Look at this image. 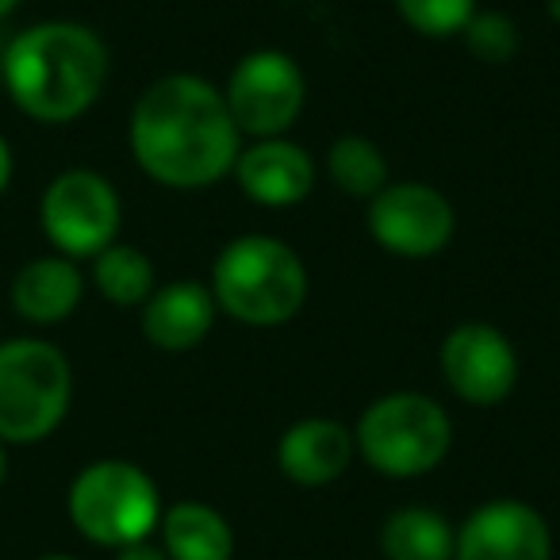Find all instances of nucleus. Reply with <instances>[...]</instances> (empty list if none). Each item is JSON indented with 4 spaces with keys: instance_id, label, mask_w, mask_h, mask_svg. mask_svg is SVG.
<instances>
[{
    "instance_id": "0eeeda50",
    "label": "nucleus",
    "mask_w": 560,
    "mask_h": 560,
    "mask_svg": "<svg viewBox=\"0 0 560 560\" xmlns=\"http://www.w3.org/2000/svg\"><path fill=\"white\" fill-rule=\"evenodd\" d=\"M124 219V203L108 177L96 170H66L47 185L39 200V223L47 242L62 257L93 261L104 246H112Z\"/></svg>"
},
{
    "instance_id": "f03ea898",
    "label": "nucleus",
    "mask_w": 560,
    "mask_h": 560,
    "mask_svg": "<svg viewBox=\"0 0 560 560\" xmlns=\"http://www.w3.org/2000/svg\"><path fill=\"white\" fill-rule=\"evenodd\" d=\"M4 93L35 124H73L104 93L108 47L85 24L43 20L0 50Z\"/></svg>"
},
{
    "instance_id": "4be33fe9",
    "label": "nucleus",
    "mask_w": 560,
    "mask_h": 560,
    "mask_svg": "<svg viewBox=\"0 0 560 560\" xmlns=\"http://www.w3.org/2000/svg\"><path fill=\"white\" fill-rule=\"evenodd\" d=\"M116 560H170V557H165L162 545H154L147 537V541H135V545H124V549H116Z\"/></svg>"
},
{
    "instance_id": "5701e85b",
    "label": "nucleus",
    "mask_w": 560,
    "mask_h": 560,
    "mask_svg": "<svg viewBox=\"0 0 560 560\" xmlns=\"http://www.w3.org/2000/svg\"><path fill=\"white\" fill-rule=\"evenodd\" d=\"M9 185H12V147H9V139L0 135V196L9 192Z\"/></svg>"
},
{
    "instance_id": "ddd939ff",
    "label": "nucleus",
    "mask_w": 560,
    "mask_h": 560,
    "mask_svg": "<svg viewBox=\"0 0 560 560\" xmlns=\"http://www.w3.org/2000/svg\"><path fill=\"white\" fill-rule=\"evenodd\" d=\"M358 457L353 430L338 419H300L277 442V465L300 488H327Z\"/></svg>"
},
{
    "instance_id": "f3484780",
    "label": "nucleus",
    "mask_w": 560,
    "mask_h": 560,
    "mask_svg": "<svg viewBox=\"0 0 560 560\" xmlns=\"http://www.w3.org/2000/svg\"><path fill=\"white\" fill-rule=\"evenodd\" d=\"M457 529L434 506H399L381 526L384 560H453Z\"/></svg>"
},
{
    "instance_id": "6e6552de",
    "label": "nucleus",
    "mask_w": 560,
    "mask_h": 560,
    "mask_svg": "<svg viewBox=\"0 0 560 560\" xmlns=\"http://www.w3.org/2000/svg\"><path fill=\"white\" fill-rule=\"evenodd\" d=\"M223 101L234 127L249 139L289 135V127L300 119L307 101L304 70L284 50H249L226 78Z\"/></svg>"
},
{
    "instance_id": "a211bd4d",
    "label": "nucleus",
    "mask_w": 560,
    "mask_h": 560,
    "mask_svg": "<svg viewBox=\"0 0 560 560\" xmlns=\"http://www.w3.org/2000/svg\"><path fill=\"white\" fill-rule=\"evenodd\" d=\"M93 284L108 304L116 307H142L150 292L158 289L154 261L139 246L112 242L93 257Z\"/></svg>"
},
{
    "instance_id": "412c9836",
    "label": "nucleus",
    "mask_w": 560,
    "mask_h": 560,
    "mask_svg": "<svg viewBox=\"0 0 560 560\" xmlns=\"http://www.w3.org/2000/svg\"><path fill=\"white\" fill-rule=\"evenodd\" d=\"M396 12L411 32L427 35V39H445V35L465 32L476 12V0H396Z\"/></svg>"
},
{
    "instance_id": "6ab92c4d",
    "label": "nucleus",
    "mask_w": 560,
    "mask_h": 560,
    "mask_svg": "<svg viewBox=\"0 0 560 560\" xmlns=\"http://www.w3.org/2000/svg\"><path fill=\"white\" fill-rule=\"evenodd\" d=\"M327 177L335 180L338 192L373 200L388 185V158L365 135H342L327 150Z\"/></svg>"
},
{
    "instance_id": "2eb2a0df",
    "label": "nucleus",
    "mask_w": 560,
    "mask_h": 560,
    "mask_svg": "<svg viewBox=\"0 0 560 560\" xmlns=\"http://www.w3.org/2000/svg\"><path fill=\"white\" fill-rule=\"evenodd\" d=\"M9 296L20 319L35 323V327H55V323H66L81 307L85 277H81L73 257L47 254L27 261L16 272Z\"/></svg>"
},
{
    "instance_id": "b1692460",
    "label": "nucleus",
    "mask_w": 560,
    "mask_h": 560,
    "mask_svg": "<svg viewBox=\"0 0 560 560\" xmlns=\"http://www.w3.org/2000/svg\"><path fill=\"white\" fill-rule=\"evenodd\" d=\"M4 476H9V445L0 442V483H4Z\"/></svg>"
},
{
    "instance_id": "bb28decb",
    "label": "nucleus",
    "mask_w": 560,
    "mask_h": 560,
    "mask_svg": "<svg viewBox=\"0 0 560 560\" xmlns=\"http://www.w3.org/2000/svg\"><path fill=\"white\" fill-rule=\"evenodd\" d=\"M39 560H78V557H66V552H47V557H39Z\"/></svg>"
},
{
    "instance_id": "aec40b11",
    "label": "nucleus",
    "mask_w": 560,
    "mask_h": 560,
    "mask_svg": "<svg viewBox=\"0 0 560 560\" xmlns=\"http://www.w3.org/2000/svg\"><path fill=\"white\" fill-rule=\"evenodd\" d=\"M460 39H465L468 55L480 58L483 66H503L511 62L514 55H518V24H514L511 16H503V12H472V20L465 24V32H460Z\"/></svg>"
},
{
    "instance_id": "9d476101",
    "label": "nucleus",
    "mask_w": 560,
    "mask_h": 560,
    "mask_svg": "<svg viewBox=\"0 0 560 560\" xmlns=\"http://www.w3.org/2000/svg\"><path fill=\"white\" fill-rule=\"evenodd\" d=\"M438 365L457 399L472 407H495L518 384V353L511 338L491 323H460L445 335Z\"/></svg>"
},
{
    "instance_id": "9b49d317",
    "label": "nucleus",
    "mask_w": 560,
    "mask_h": 560,
    "mask_svg": "<svg viewBox=\"0 0 560 560\" xmlns=\"http://www.w3.org/2000/svg\"><path fill=\"white\" fill-rule=\"evenodd\" d=\"M453 560H552V529L537 506L491 499L457 526Z\"/></svg>"
},
{
    "instance_id": "7ed1b4c3",
    "label": "nucleus",
    "mask_w": 560,
    "mask_h": 560,
    "mask_svg": "<svg viewBox=\"0 0 560 560\" xmlns=\"http://www.w3.org/2000/svg\"><path fill=\"white\" fill-rule=\"evenodd\" d=\"M208 289L219 312L234 323L280 327L304 307L307 269L289 242L272 234H242L219 249Z\"/></svg>"
},
{
    "instance_id": "f8f14e48",
    "label": "nucleus",
    "mask_w": 560,
    "mask_h": 560,
    "mask_svg": "<svg viewBox=\"0 0 560 560\" xmlns=\"http://www.w3.org/2000/svg\"><path fill=\"white\" fill-rule=\"evenodd\" d=\"M231 173L246 192V200L261 203V208H296L315 188L312 154L289 135L254 139L249 147H242Z\"/></svg>"
},
{
    "instance_id": "a878e982",
    "label": "nucleus",
    "mask_w": 560,
    "mask_h": 560,
    "mask_svg": "<svg viewBox=\"0 0 560 560\" xmlns=\"http://www.w3.org/2000/svg\"><path fill=\"white\" fill-rule=\"evenodd\" d=\"M549 16H552V24H560V0H549Z\"/></svg>"
},
{
    "instance_id": "20e7f679",
    "label": "nucleus",
    "mask_w": 560,
    "mask_h": 560,
    "mask_svg": "<svg viewBox=\"0 0 560 560\" xmlns=\"http://www.w3.org/2000/svg\"><path fill=\"white\" fill-rule=\"evenodd\" d=\"M73 404L70 358L43 338L0 342V442H47Z\"/></svg>"
},
{
    "instance_id": "393cba45",
    "label": "nucleus",
    "mask_w": 560,
    "mask_h": 560,
    "mask_svg": "<svg viewBox=\"0 0 560 560\" xmlns=\"http://www.w3.org/2000/svg\"><path fill=\"white\" fill-rule=\"evenodd\" d=\"M16 4H20V0H0V20L12 16V12H16Z\"/></svg>"
},
{
    "instance_id": "1a4fd4ad",
    "label": "nucleus",
    "mask_w": 560,
    "mask_h": 560,
    "mask_svg": "<svg viewBox=\"0 0 560 560\" xmlns=\"http://www.w3.org/2000/svg\"><path fill=\"white\" fill-rule=\"evenodd\" d=\"M365 223L376 246L411 261L442 254L457 231L453 203L427 180H388L369 200Z\"/></svg>"
},
{
    "instance_id": "39448f33",
    "label": "nucleus",
    "mask_w": 560,
    "mask_h": 560,
    "mask_svg": "<svg viewBox=\"0 0 560 560\" xmlns=\"http://www.w3.org/2000/svg\"><path fill=\"white\" fill-rule=\"evenodd\" d=\"M353 445L381 476L415 480L445 460L453 445V422L450 411L422 392H388L361 411Z\"/></svg>"
},
{
    "instance_id": "4468645a",
    "label": "nucleus",
    "mask_w": 560,
    "mask_h": 560,
    "mask_svg": "<svg viewBox=\"0 0 560 560\" xmlns=\"http://www.w3.org/2000/svg\"><path fill=\"white\" fill-rule=\"evenodd\" d=\"M219 304L208 284L196 280H170L162 289L150 292L142 304V335L154 350L188 353L211 335Z\"/></svg>"
},
{
    "instance_id": "dca6fc26",
    "label": "nucleus",
    "mask_w": 560,
    "mask_h": 560,
    "mask_svg": "<svg viewBox=\"0 0 560 560\" xmlns=\"http://www.w3.org/2000/svg\"><path fill=\"white\" fill-rule=\"evenodd\" d=\"M162 549L170 560H231L234 557V529L215 506L196 503H173L162 511Z\"/></svg>"
},
{
    "instance_id": "423d86ee",
    "label": "nucleus",
    "mask_w": 560,
    "mask_h": 560,
    "mask_svg": "<svg viewBox=\"0 0 560 560\" xmlns=\"http://www.w3.org/2000/svg\"><path fill=\"white\" fill-rule=\"evenodd\" d=\"M78 534L104 549L147 541L162 522V495L147 468L135 460L104 457L85 465L70 483L66 499Z\"/></svg>"
},
{
    "instance_id": "cd10ccee",
    "label": "nucleus",
    "mask_w": 560,
    "mask_h": 560,
    "mask_svg": "<svg viewBox=\"0 0 560 560\" xmlns=\"http://www.w3.org/2000/svg\"><path fill=\"white\" fill-rule=\"evenodd\" d=\"M0 89H4V62H0Z\"/></svg>"
},
{
    "instance_id": "f257e3e1",
    "label": "nucleus",
    "mask_w": 560,
    "mask_h": 560,
    "mask_svg": "<svg viewBox=\"0 0 560 560\" xmlns=\"http://www.w3.org/2000/svg\"><path fill=\"white\" fill-rule=\"evenodd\" d=\"M131 154L165 188H208L234 170L242 131L223 89L196 73H165L131 108Z\"/></svg>"
}]
</instances>
